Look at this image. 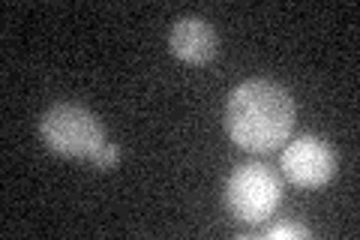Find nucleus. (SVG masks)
Returning a JSON list of instances; mask_svg holds the SVG:
<instances>
[{
	"label": "nucleus",
	"instance_id": "obj_1",
	"mask_svg": "<svg viewBox=\"0 0 360 240\" xmlns=\"http://www.w3.org/2000/svg\"><path fill=\"white\" fill-rule=\"evenodd\" d=\"M295 127V99L267 78H250L231 90L225 102V132L250 153H270L285 144Z\"/></svg>",
	"mask_w": 360,
	"mask_h": 240
},
{
	"label": "nucleus",
	"instance_id": "obj_2",
	"mask_svg": "<svg viewBox=\"0 0 360 240\" xmlns=\"http://www.w3.org/2000/svg\"><path fill=\"white\" fill-rule=\"evenodd\" d=\"M39 139L58 156L87 159L105 144V130L94 111L75 102H58L39 118Z\"/></svg>",
	"mask_w": 360,
	"mask_h": 240
},
{
	"label": "nucleus",
	"instance_id": "obj_3",
	"mask_svg": "<svg viewBox=\"0 0 360 240\" xmlns=\"http://www.w3.org/2000/svg\"><path fill=\"white\" fill-rule=\"evenodd\" d=\"M222 201L234 220L255 225L270 220L283 204V184L274 168L262 163H246L234 168L231 177L225 180Z\"/></svg>",
	"mask_w": 360,
	"mask_h": 240
},
{
	"label": "nucleus",
	"instance_id": "obj_4",
	"mask_svg": "<svg viewBox=\"0 0 360 240\" xmlns=\"http://www.w3.org/2000/svg\"><path fill=\"white\" fill-rule=\"evenodd\" d=\"M279 168H283V175L291 184L315 189V187H324L336 175V153L319 135H300V139H295L283 151Z\"/></svg>",
	"mask_w": 360,
	"mask_h": 240
},
{
	"label": "nucleus",
	"instance_id": "obj_5",
	"mask_svg": "<svg viewBox=\"0 0 360 240\" xmlns=\"http://www.w3.org/2000/svg\"><path fill=\"white\" fill-rule=\"evenodd\" d=\"M217 33L207 25L205 18H177L174 27H172V37H168V49L177 61L184 63H193V66H201V63H210L217 57Z\"/></svg>",
	"mask_w": 360,
	"mask_h": 240
},
{
	"label": "nucleus",
	"instance_id": "obj_6",
	"mask_svg": "<svg viewBox=\"0 0 360 240\" xmlns=\"http://www.w3.org/2000/svg\"><path fill=\"white\" fill-rule=\"evenodd\" d=\"M264 237L267 240H307V237H312V232L300 222H279V225H270Z\"/></svg>",
	"mask_w": 360,
	"mask_h": 240
},
{
	"label": "nucleus",
	"instance_id": "obj_7",
	"mask_svg": "<svg viewBox=\"0 0 360 240\" xmlns=\"http://www.w3.org/2000/svg\"><path fill=\"white\" fill-rule=\"evenodd\" d=\"M117 163H120V147L115 141H105L94 156H90V165L96 171H115Z\"/></svg>",
	"mask_w": 360,
	"mask_h": 240
}]
</instances>
